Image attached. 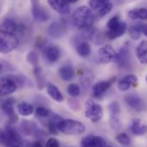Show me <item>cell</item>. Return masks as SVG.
<instances>
[{"mask_svg":"<svg viewBox=\"0 0 147 147\" xmlns=\"http://www.w3.org/2000/svg\"><path fill=\"white\" fill-rule=\"evenodd\" d=\"M74 23L80 28L83 29L87 27L93 26L94 15L87 6H80L77 8L73 14Z\"/></svg>","mask_w":147,"mask_h":147,"instance_id":"1","label":"cell"},{"mask_svg":"<svg viewBox=\"0 0 147 147\" xmlns=\"http://www.w3.org/2000/svg\"><path fill=\"white\" fill-rule=\"evenodd\" d=\"M57 129L60 133L66 135H79L85 132V125L77 120L62 119L57 123Z\"/></svg>","mask_w":147,"mask_h":147,"instance_id":"2","label":"cell"},{"mask_svg":"<svg viewBox=\"0 0 147 147\" xmlns=\"http://www.w3.org/2000/svg\"><path fill=\"white\" fill-rule=\"evenodd\" d=\"M104 110L102 106L92 99H88L85 104V115L92 122H98L103 118Z\"/></svg>","mask_w":147,"mask_h":147,"instance_id":"3","label":"cell"},{"mask_svg":"<svg viewBox=\"0 0 147 147\" xmlns=\"http://www.w3.org/2000/svg\"><path fill=\"white\" fill-rule=\"evenodd\" d=\"M19 45L18 38L14 34L0 32V52L9 53L17 48Z\"/></svg>","mask_w":147,"mask_h":147,"instance_id":"4","label":"cell"},{"mask_svg":"<svg viewBox=\"0 0 147 147\" xmlns=\"http://www.w3.org/2000/svg\"><path fill=\"white\" fill-rule=\"evenodd\" d=\"M98 59L102 63H118L119 57L118 53L113 49L110 45H105L99 49L98 51Z\"/></svg>","mask_w":147,"mask_h":147,"instance_id":"5","label":"cell"},{"mask_svg":"<svg viewBox=\"0 0 147 147\" xmlns=\"http://www.w3.org/2000/svg\"><path fill=\"white\" fill-rule=\"evenodd\" d=\"M126 104L134 110L136 111H145L147 110L146 103L143 98L137 93H130L125 96Z\"/></svg>","mask_w":147,"mask_h":147,"instance_id":"6","label":"cell"},{"mask_svg":"<svg viewBox=\"0 0 147 147\" xmlns=\"http://www.w3.org/2000/svg\"><path fill=\"white\" fill-rule=\"evenodd\" d=\"M17 84L11 76L0 78V95L6 96L14 93L17 89Z\"/></svg>","mask_w":147,"mask_h":147,"instance_id":"7","label":"cell"},{"mask_svg":"<svg viewBox=\"0 0 147 147\" xmlns=\"http://www.w3.org/2000/svg\"><path fill=\"white\" fill-rule=\"evenodd\" d=\"M115 80V78H112L109 80H104V81H99V82L95 83L93 86L92 87V92L93 97L96 98H102L111 87V86L114 84Z\"/></svg>","mask_w":147,"mask_h":147,"instance_id":"8","label":"cell"},{"mask_svg":"<svg viewBox=\"0 0 147 147\" xmlns=\"http://www.w3.org/2000/svg\"><path fill=\"white\" fill-rule=\"evenodd\" d=\"M31 2L32 15L34 18L38 22H47L50 19V14L45 8L40 5L39 0H31Z\"/></svg>","mask_w":147,"mask_h":147,"instance_id":"9","label":"cell"},{"mask_svg":"<svg viewBox=\"0 0 147 147\" xmlns=\"http://www.w3.org/2000/svg\"><path fill=\"white\" fill-rule=\"evenodd\" d=\"M66 30H67L66 24L63 21H56L49 26L47 32L51 37L54 38H59L65 34Z\"/></svg>","mask_w":147,"mask_h":147,"instance_id":"10","label":"cell"},{"mask_svg":"<svg viewBox=\"0 0 147 147\" xmlns=\"http://www.w3.org/2000/svg\"><path fill=\"white\" fill-rule=\"evenodd\" d=\"M107 143L104 138L98 135H88L81 140L80 147H106Z\"/></svg>","mask_w":147,"mask_h":147,"instance_id":"11","label":"cell"},{"mask_svg":"<svg viewBox=\"0 0 147 147\" xmlns=\"http://www.w3.org/2000/svg\"><path fill=\"white\" fill-rule=\"evenodd\" d=\"M43 52H44L45 59L50 63H54L57 62L61 57V51L59 47L54 45H46L44 48Z\"/></svg>","mask_w":147,"mask_h":147,"instance_id":"12","label":"cell"},{"mask_svg":"<svg viewBox=\"0 0 147 147\" xmlns=\"http://www.w3.org/2000/svg\"><path fill=\"white\" fill-rule=\"evenodd\" d=\"M49 5L61 15H68L70 12V5L66 0H48Z\"/></svg>","mask_w":147,"mask_h":147,"instance_id":"13","label":"cell"},{"mask_svg":"<svg viewBox=\"0 0 147 147\" xmlns=\"http://www.w3.org/2000/svg\"><path fill=\"white\" fill-rule=\"evenodd\" d=\"M138 84V77L134 74H127L118 81V88L121 91H127L132 86H136Z\"/></svg>","mask_w":147,"mask_h":147,"instance_id":"14","label":"cell"},{"mask_svg":"<svg viewBox=\"0 0 147 147\" xmlns=\"http://www.w3.org/2000/svg\"><path fill=\"white\" fill-rule=\"evenodd\" d=\"M14 105H15V99L8 98L1 105L2 110L9 118L11 122H16L18 119V117L15 112V110H14Z\"/></svg>","mask_w":147,"mask_h":147,"instance_id":"15","label":"cell"},{"mask_svg":"<svg viewBox=\"0 0 147 147\" xmlns=\"http://www.w3.org/2000/svg\"><path fill=\"white\" fill-rule=\"evenodd\" d=\"M22 26L17 24L15 20L11 18H7L0 24V32L14 34L19 32Z\"/></svg>","mask_w":147,"mask_h":147,"instance_id":"16","label":"cell"},{"mask_svg":"<svg viewBox=\"0 0 147 147\" xmlns=\"http://www.w3.org/2000/svg\"><path fill=\"white\" fill-rule=\"evenodd\" d=\"M46 91L48 95L56 102L57 103H63L64 101V97L61 91L58 89L57 86L53 85L52 83H47L46 84Z\"/></svg>","mask_w":147,"mask_h":147,"instance_id":"17","label":"cell"},{"mask_svg":"<svg viewBox=\"0 0 147 147\" xmlns=\"http://www.w3.org/2000/svg\"><path fill=\"white\" fill-rule=\"evenodd\" d=\"M129 130L131 133L134 135H144L147 132L146 125H141L140 119H134L130 125H129Z\"/></svg>","mask_w":147,"mask_h":147,"instance_id":"18","label":"cell"},{"mask_svg":"<svg viewBox=\"0 0 147 147\" xmlns=\"http://www.w3.org/2000/svg\"><path fill=\"white\" fill-rule=\"evenodd\" d=\"M127 28L126 22H121L120 24H119L115 29H113L112 31H110V32H106V34H105L106 38L110 39V40L118 38L122 36V35L126 33Z\"/></svg>","mask_w":147,"mask_h":147,"instance_id":"19","label":"cell"},{"mask_svg":"<svg viewBox=\"0 0 147 147\" xmlns=\"http://www.w3.org/2000/svg\"><path fill=\"white\" fill-rule=\"evenodd\" d=\"M58 74H59V76L60 78L64 80V81H70L72 80L74 77V68L69 65V64H65V65H63L59 69H58Z\"/></svg>","mask_w":147,"mask_h":147,"instance_id":"20","label":"cell"},{"mask_svg":"<svg viewBox=\"0 0 147 147\" xmlns=\"http://www.w3.org/2000/svg\"><path fill=\"white\" fill-rule=\"evenodd\" d=\"M76 51L80 57L83 58H86L91 54V45L86 40H79L76 44Z\"/></svg>","mask_w":147,"mask_h":147,"instance_id":"21","label":"cell"},{"mask_svg":"<svg viewBox=\"0 0 147 147\" xmlns=\"http://www.w3.org/2000/svg\"><path fill=\"white\" fill-rule=\"evenodd\" d=\"M136 56L142 64L147 63V40H142L136 48Z\"/></svg>","mask_w":147,"mask_h":147,"instance_id":"22","label":"cell"},{"mask_svg":"<svg viewBox=\"0 0 147 147\" xmlns=\"http://www.w3.org/2000/svg\"><path fill=\"white\" fill-rule=\"evenodd\" d=\"M20 129L22 131V133L25 135H32V134H35L36 132L38 131V127L37 125L30 121H22L20 126Z\"/></svg>","mask_w":147,"mask_h":147,"instance_id":"23","label":"cell"},{"mask_svg":"<svg viewBox=\"0 0 147 147\" xmlns=\"http://www.w3.org/2000/svg\"><path fill=\"white\" fill-rule=\"evenodd\" d=\"M118 57L119 61L118 63L121 67H125L128 64L129 60H130V51L127 47L123 46L119 50L118 52Z\"/></svg>","mask_w":147,"mask_h":147,"instance_id":"24","label":"cell"},{"mask_svg":"<svg viewBox=\"0 0 147 147\" xmlns=\"http://www.w3.org/2000/svg\"><path fill=\"white\" fill-rule=\"evenodd\" d=\"M128 16L132 20H147V9H134L128 11Z\"/></svg>","mask_w":147,"mask_h":147,"instance_id":"25","label":"cell"},{"mask_svg":"<svg viewBox=\"0 0 147 147\" xmlns=\"http://www.w3.org/2000/svg\"><path fill=\"white\" fill-rule=\"evenodd\" d=\"M17 110L22 116H29L34 113V106L28 102H21L17 105Z\"/></svg>","mask_w":147,"mask_h":147,"instance_id":"26","label":"cell"},{"mask_svg":"<svg viewBox=\"0 0 147 147\" xmlns=\"http://www.w3.org/2000/svg\"><path fill=\"white\" fill-rule=\"evenodd\" d=\"M63 118L57 115V114H53L52 116L51 117V119L49 120V122H48V129H49V132L51 134H57L59 133L58 129H57V123L60 120H62Z\"/></svg>","mask_w":147,"mask_h":147,"instance_id":"27","label":"cell"},{"mask_svg":"<svg viewBox=\"0 0 147 147\" xmlns=\"http://www.w3.org/2000/svg\"><path fill=\"white\" fill-rule=\"evenodd\" d=\"M34 76L36 79V84L38 88L40 90L43 89L45 86V75L42 71V69L38 65L36 67H34Z\"/></svg>","mask_w":147,"mask_h":147,"instance_id":"28","label":"cell"},{"mask_svg":"<svg viewBox=\"0 0 147 147\" xmlns=\"http://www.w3.org/2000/svg\"><path fill=\"white\" fill-rule=\"evenodd\" d=\"M68 93L69 94V96H71L72 98H77L80 95L81 92V89L80 86L78 84L72 83L70 85H69L68 88H67Z\"/></svg>","mask_w":147,"mask_h":147,"instance_id":"29","label":"cell"},{"mask_svg":"<svg viewBox=\"0 0 147 147\" xmlns=\"http://www.w3.org/2000/svg\"><path fill=\"white\" fill-rule=\"evenodd\" d=\"M116 140H117L120 144H121V145H123V146H128V145H130L131 142H132L131 137H130L127 134H126V133L119 134L116 136Z\"/></svg>","mask_w":147,"mask_h":147,"instance_id":"30","label":"cell"},{"mask_svg":"<svg viewBox=\"0 0 147 147\" xmlns=\"http://www.w3.org/2000/svg\"><path fill=\"white\" fill-rule=\"evenodd\" d=\"M27 61L34 67L38 66V55L36 51H31L28 53L27 55Z\"/></svg>","mask_w":147,"mask_h":147,"instance_id":"31","label":"cell"},{"mask_svg":"<svg viewBox=\"0 0 147 147\" xmlns=\"http://www.w3.org/2000/svg\"><path fill=\"white\" fill-rule=\"evenodd\" d=\"M121 21L119 19V17L117 16H115L113 17H111L110 20L108 21L107 24H106V28H107V32L112 31L113 29H115L119 24H120Z\"/></svg>","mask_w":147,"mask_h":147,"instance_id":"32","label":"cell"},{"mask_svg":"<svg viewBox=\"0 0 147 147\" xmlns=\"http://www.w3.org/2000/svg\"><path fill=\"white\" fill-rule=\"evenodd\" d=\"M109 2L110 0H90L89 5L92 9H98Z\"/></svg>","mask_w":147,"mask_h":147,"instance_id":"33","label":"cell"},{"mask_svg":"<svg viewBox=\"0 0 147 147\" xmlns=\"http://www.w3.org/2000/svg\"><path fill=\"white\" fill-rule=\"evenodd\" d=\"M128 34H129V36L132 39L134 40H137L139 39L140 36H141V33L140 31L138 29V28L134 25V26H131L129 28H128Z\"/></svg>","mask_w":147,"mask_h":147,"instance_id":"34","label":"cell"},{"mask_svg":"<svg viewBox=\"0 0 147 147\" xmlns=\"http://www.w3.org/2000/svg\"><path fill=\"white\" fill-rule=\"evenodd\" d=\"M113 8V3L111 2H109L107 3H105L103 7H101L99 9V11H98V16L100 17H104L106 15H108L110 12V10L112 9Z\"/></svg>","mask_w":147,"mask_h":147,"instance_id":"35","label":"cell"},{"mask_svg":"<svg viewBox=\"0 0 147 147\" xmlns=\"http://www.w3.org/2000/svg\"><path fill=\"white\" fill-rule=\"evenodd\" d=\"M109 110L111 115H117L121 112V106L117 101H113L109 105Z\"/></svg>","mask_w":147,"mask_h":147,"instance_id":"36","label":"cell"},{"mask_svg":"<svg viewBox=\"0 0 147 147\" xmlns=\"http://www.w3.org/2000/svg\"><path fill=\"white\" fill-rule=\"evenodd\" d=\"M36 115L39 117H42V118H45V117H48L51 114V111L48 110L47 108H45V107H42V106H39L36 109Z\"/></svg>","mask_w":147,"mask_h":147,"instance_id":"37","label":"cell"},{"mask_svg":"<svg viewBox=\"0 0 147 147\" xmlns=\"http://www.w3.org/2000/svg\"><path fill=\"white\" fill-rule=\"evenodd\" d=\"M45 147H60V143L56 138H50L45 143Z\"/></svg>","mask_w":147,"mask_h":147,"instance_id":"38","label":"cell"},{"mask_svg":"<svg viewBox=\"0 0 147 147\" xmlns=\"http://www.w3.org/2000/svg\"><path fill=\"white\" fill-rule=\"evenodd\" d=\"M110 125L113 128L118 129L121 127V122L119 118L116 115H111V120H110Z\"/></svg>","mask_w":147,"mask_h":147,"instance_id":"39","label":"cell"},{"mask_svg":"<svg viewBox=\"0 0 147 147\" xmlns=\"http://www.w3.org/2000/svg\"><path fill=\"white\" fill-rule=\"evenodd\" d=\"M138 29L140 31L141 34H143L146 37H147V23H144V22H139L135 25Z\"/></svg>","mask_w":147,"mask_h":147,"instance_id":"40","label":"cell"},{"mask_svg":"<svg viewBox=\"0 0 147 147\" xmlns=\"http://www.w3.org/2000/svg\"><path fill=\"white\" fill-rule=\"evenodd\" d=\"M94 42L97 44V45H101L105 42V39L106 38V35L105 36L103 34H95L94 35Z\"/></svg>","mask_w":147,"mask_h":147,"instance_id":"41","label":"cell"},{"mask_svg":"<svg viewBox=\"0 0 147 147\" xmlns=\"http://www.w3.org/2000/svg\"><path fill=\"white\" fill-rule=\"evenodd\" d=\"M81 86L85 88V90L86 88H88V86H90V83H91V80H89L88 76H84L81 78Z\"/></svg>","mask_w":147,"mask_h":147,"instance_id":"42","label":"cell"},{"mask_svg":"<svg viewBox=\"0 0 147 147\" xmlns=\"http://www.w3.org/2000/svg\"><path fill=\"white\" fill-rule=\"evenodd\" d=\"M24 147H43V145L40 141H34L33 143H25Z\"/></svg>","mask_w":147,"mask_h":147,"instance_id":"43","label":"cell"},{"mask_svg":"<svg viewBox=\"0 0 147 147\" xmlns=\"http://www.w3.org/2000/svg\"><path fill=\"white\" fill-rule=\"evenodd\" d=\"M3 64L0 63V75H1V74L3 73Z\"/></svg>","mask_w":147,"mask_h":147,"instance_id":"44","label":"cell"},{"mask_svg":"<svg viewBox=\"0 0 147 147\" xmlns=\"http://www.w3.org/2000/svg\"><path fill=\"white\" fill-rule=\"evenodd\" d=\"M69 3H75V2H77L78 0H66Z\"/></svg>","mask_w":147,"mask_h":147,"instance_id":"45","label":"cell"},{"mask_svg":"<svg viewBox=\"0 0 147 147\" xmlns=\"http://www.w3.org/2000/svg\"><path fill=\"white\" fill-rule=\"evenodd\" d=\"M146 82H147V75H146Z\"/></svg>","mask_w":147,"mask_h":147,"instance_id":"46","label":"cell"},{"mask_svg":"<svg viewBox=\"0 0 147 147\" xmlns=\"http://www.w3.org/2000/svg\"><path fill=\"white\" fill-rule=\"evenodd\" d=\"M106 147H112V146H106Z\"/></svg>","mask_w":147,"mask_h":147,"instance_id":"47","label":"cell"}]
</instances>
